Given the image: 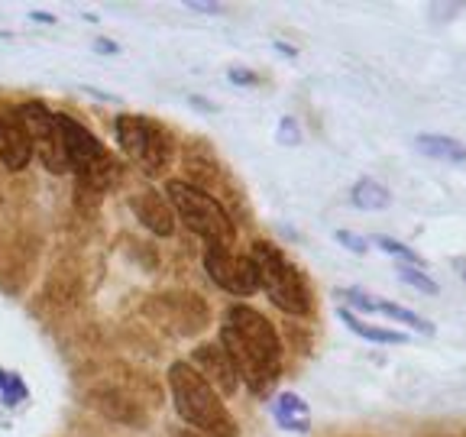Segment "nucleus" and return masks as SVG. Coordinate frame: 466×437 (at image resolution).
<instances>
[{"mask_svg":"<svg viewBox=\"0 0 466 437\" xmlns=\"http://www.w3.org/2000/svg\"><path fill=\"white\" fill-rule=\"evenodd\" d=\"M220 347L240 382L253 395H269L282 376V343L266 314L249 305H230L220 318Z\"/></svg>","mask_w":466,"mask_h":437,"instance_id":"nucleus-1","label":"nucleus"},{"mask_svg":"<svg viewBox=\"0 0 466 437\" xmlns=\"http://www.w3.org/2000/svg\"><path fill=\"white\" fill-rule=\"evenodd\" d=\"M168 389H172L175 412L182 422H188L198 434L208 437H237V422L224 408V399L214 392L204 376L191 363L168 366Z\"/></svg>","mask_w":466,"mask_h":437,"instance_id":"nucleus-2","label":"nucleus"},{"mask_svg":"<svg viewBox=\"0 0 466 437\" xmlns=\"http://www.w3.org/2000/svg\"><path fill=\"white\" fill-rule=\"evenodd\" d=\"M247 256H249V262H253L259 289L266 291V299H269L279 311L295 314V318L311 311V289H308L305 276H301L299 266H295L276 243L256 240Z\"/></svg>","mask_w":466,"mask_h":437,"instance_id":"nucleus-3","label":"nucleus"},{"mask_svg":"<svg viewBox=\"0 0 466 437\" xmlns=\"http://www.w3.org/2000/svg\"><path fill=\"white\" fill-rule=\"evenodd\" d=\"M166 198L172 204L175 220H182L195 237H201L204 247H233V240H237L233 220L214 195H208L191 182H182V178H172L166 185Z\"/></svg>","mask_w":466,"mask_h":437,"instance_id":"nucleus-4","label":"nucleus"},{"mask_svg":"<svg viewBox=\"0 0 466 437\" xmlns=\"http://www.w3.org/2000/svg\"><path fill=\"white\" fill-rule=\"evenodd\" d=\"M58 127H62V139H66V156H68V172L78 175V182L87 191H110L120 182V162L104 149V143L78 124L75 117L58 114Z\"/></svg>","mask_w":466,"mask_h":437,"instance_id":"nucleus-5","label":"nucleus"},{"mask_svg":"<svg viewBox=\"0 0 466 437\" xmlns=\"http://www.w3.org/2000/svg\"><path fill=\"white\" fill-rule=\"evenodd\" d=\"M114 137L116 146L124 149V156L146 175H162L172 162V137L166 127L143 114H120L114 120Z\"/></svg>","mask_w":466,"mask_h":437,"instance_id":"nucleus-6","label":"nucleus"},{"mask_svg":"<svg viewBox=\"0 0 466 437\" xmlns=\"http://www.w3.org/2000/svg\"><path fill=\"white\" fill-rule=\"evenodd\" d=\"M14 117L20 120L29 146H33V156L43 162L46 172L66 175L68 156H66V139H62V127H58V114H52L43 101H26L14 110Z\"/></svg>","mask_w":466,"mask_h":437,"instance_id":"nucleus-7","label":"nucleus"},{"mask_svg":"<svg viewBox=\"0 0 466 437\" xmlns=\"http://www.w3.org/2000/svg\"><path fill=\"white\" fill-rule=\"evenodd\" d=\"M204 272L214 279V285L237 299H249L259 291V282H256V269L249 256L233 253L227 247H204Z\"/></svg>","mask_w":466,"mask_h":437,"instance_id":"nucleus-8","label":"nucleus"},{"mask_svg":"<svg viewBox=\"0 0 466 437\" xmlns=\"http://www.w3.org/2000/svg\"><path fill=\"white\" fill-rule=\"evenodd\" d=\"M191 366L201 372L204 382H208L220 399L240 389V376H237V370H233L230 357L224 353L220 343H201V347L191 353Z\"/></svg>","mask_w":466,"mask_h":437,"instance_id":"nucleus-9","label":"nucleus"},{"mask_svg":"<svg viewBox=\"0 0 466 437\" xmlns=\"http://www.w3.org/2000/svg\"><path fill=\"white\" fill-rule=\"evenodd\" d=\"M133 214H137L139 224H143L149 233H156V237H172L175 224H178L168 198L156 188H146L133 198Z\"/></svg>","mask_w":466,"mask_h":437,"instance_id":"nucleus-10","label":"nucleus"},{"mask_svg":"<svg viewBox=\"0 0 466 437\" xmlns=\"http://www.w3.org/2000/svg\"><path fill=\"white\" fill-rule=\"evenodd\" d=\"M340 299H347L350 305H357L360 311H379V314H386V318L399 320V324H405V328H415V330H421V334H434V324H431L428 318H421L418 311H408V308L395 305V301L376 299V295H370V291L340 289Z\"/></svg>","mask_w":466,"mask_h":437,"instance_id":"nucleus-11","label":"nucleus"},{"mask_svg":"<svg viewBox=\"0 0 466 437\" xmlns=\"http://www.w3.org/2000/svg\"><path fill=\"white\" fill-rule=\"evenodd\" d=\"M29 162H33V146H29L20 120L0 114V166L10 172H23Z\"/></svg>","mask_w":466,"mask_h":437,"instance_id":"nucleus-12","label":"nucleus"},{"mask_svg":"<svg viewBox=\"0 0 466 437\" xmlns=\"http://www.w3.org/2000/svg\"><path fill=\"white\" fill-rule=\"evenodd\" d=\"M272 418H276L279 428L291 431V434H305L311 428V408L301 395L295 392H282L272 405Z\"/></svg>","mask_w":466,"mask_h":437,"instance_id":"nucleus-13","label":"nucleus"},{"mask_svg":"<svg viewBox=\"0 0 466 437\" xmlns=\"http://www.w3.org/2000/svg\"><path fill=\"white\" fill-rule=\"evenodd\" d=\"M415 149H421L431 159L453 162V166L466 162V146L453 137H441V133H421V137H415Z\"/></svg>","mask_w":466,"mask_h":437,"instance_id":"nucleus-14","label":"nucleus"},{"mask_svg":"<svg viewBox=\"0 0 466 437\" xmlns=\"http://www.w3.org/2000/svg\"><path fill=\"white\" fill-rule=\"evenodd\" d=\"M350 201L357 204L360 211H386L389 204H392V191L386 185H379L376 178H360L350 188Z\"/></svg>","mask_w":466,"mask_h":437,"instance_id":"nucleus-15","label":"nucleus"},{"mask_svg":"<svg viewBox=\"0 0 466 437\" xmlns=\"http://www.w3.org/2000/svg\"><path fill=\"white\" fill-rule=\"evenodd\" d=\"M340 318H343V324L357 337H363V340H372V343H405L408 340V334H401V330H386V328H376V324H366L357 314H350L347 308L340 311Z\"/></svg>","mask_w":466,"mask_h":437,"instance_id":"nucleus-16","label":"nucleus"},{"mask_svg":"<svg viewBox=\"0 0 466 437\" xmlns=\"http://www.w3.org/2000/svg\"><path fill=\"white\" fill-rule=\"evenodd\" d=\"M376 243L382 253H389V256H395V259H401L405 266H415V269H424V256H418L411 247H405V243H399V240H392V237H376Z\"/></svg>","mask_w":466,"mask_h":437,"instance_id":"nucleus-17","label":"nucleus"},{"mask_svg":"<svg viewBox=\"0 0 466 437\" xmlns=\"http://www.w3.org/2000/svg\"><path fill=\"white\" fill-rule=\"evenodd\" d=\"M399 279L405 285H411V289L424 291V295H437V282L424 269H415V266H399Z\"/></svg>","mask_w":466,"mask_h":437,"instance_id":"nucleus-18","label":"nucleus"},{"mask_svg":"<svg viewBox=\"0 0 466 437\" xmlns=\"http://www.w3.org/2000/svg\"><path fill=\"white\" fill-rule=\"evenodd\" d=\"M334 240L343 243V247L350 249V253H370V240H363V237H357V233H350V230H337L334 233Z\"/></svg>","mask_w":466,"mask_h":437,"instance_id":"nucleus-19","label":"nucleus"},{"mask_svg":"<svg viewBox=\"0 0 466 437\" xmlns=\"http://www.w3.org/2000/svg\"><path fill=\"white\" fill-rule=\"evenodd\" d=\"M279 139H285V143H299V133H295V120H282V127H279Z\"/></svg>","mask_w":466,"mask_h":437,"instance_id":"nucleus-20","label":"nucleus"},{"mask_svg":"<svg viewBox=\"0 0 466 437\" xmlns=\"http://www.w3.org/2000/svg\"><path fill=\"white\" fill-rule=\"evenodd\" d=\"M230 81H237V85H256L259 78H256V75H249L247 68H233V72H230Z\"/></svg>","mask_w":466,"mask_h":437,"instance_id":"nucleus-21","label":"nucleus"},{"mask_svg":"<svg viewBox=\"0 0 466 437\" xmlns=\"http://www.w3.org/2000/svg\"><path fill=\"white\" fill-rule=\"evenodd\" d=\"M95 52H107V56H116V52H120V46H116L114 39H97Z\"/></svg>","mask_w":466,"mask_h":437,"instance_id":"nucleus-22","label":"nucleus"},{"mask_svg":"<svg viewBox=\"0 0 466 437\" xmlns=\"http://www.w3.org/2000/svg\"><path fill=\"white\" fill-rule=\"evenodd\" d=\"M191 10H198V14H220V4H188Z\"/></svg>","mask_w":466,"mask_h":437,"instance_id":"nucleus-23","label":"nucleus"},{"mask_svg":"<svg viewBox=\"0 0 466 437\" xmlns=\"http://www.w3.org/2000/svg\"><path fill=\"white\" fill-rule=\"evenodd\" d=\"M451 266L460 272V279H463V282H466V256H457V259H451Z\"/></svg>","mask_w":466,"mask_h":437,"instance_id":"nucleus-24","label":"nucleus"},{"mask_svg":"<svg viewBox=\"0 0 466 437\" xmlns=\"http://www.w3.org/2000/svg\"><path fill=\"white\" fill-rule=\"evenodd\" d=\"M33 20H36V23H56V16H52V14H33Z\"/></svg>","mask_w":466,"mask_h":437,"instance_id":"nucleus-25","label":"nucleus"},{"mask_svg":"<svg viewBox=\"0 0 466 437\" xmlns=\"http://www.w3.org/2000/svg\"><path fill=\"white\" fill-rule=\"evenodd\" d=\"M178 437H208V434H198V431H185V434H178Z\"/></svg>","mask_w":466,"mask_h":437,"instance_id":"nucleus-26","label":"nucleus"}]
</instances>
